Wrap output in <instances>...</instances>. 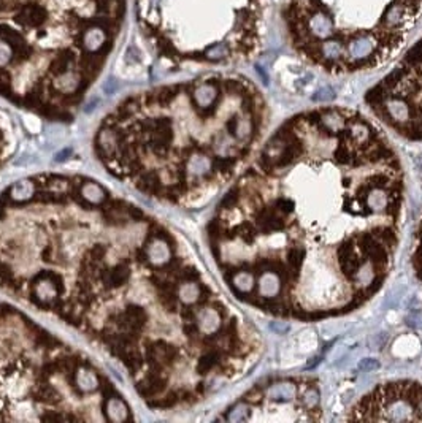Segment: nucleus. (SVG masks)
<instances>
[{"label":"nucleus","instance_id":"nucleus-1","mask_svg":"<svg viewBox=\"0 0 422 423\" xmlns=\"http://www.w3.org/2000/svg\"><path fill=\"white\" fill-rule=\"evenodd\" d=\"M0 294L100 349L152 412L204 403L264 352L189 241L84 173H34L0 190Z\"/></svg>","mask_w":422,"mask_h":423},{"label":"nucleus","instance_id":"nucleus-2","mask_svg":"<svg viewBox=\"0 0 422 423\" xmlns=\"http://www.w3.org/2000/svg\"><path fill=\"white\" fill-rule=\"evenodd\" d=\"M407 184L387 135L362 113L287 119L219 200L207 241L238 303L316 322L365 306L391 274Z\"/></svg>","mask_w":422,"mask_h":423},{"label":"nucleus","instance_id":"nucleus-3","mask_svg":"<svg viewBox=\"0 0 422 423\" xmlns=\"http://www.w3.org/2000/svg\"><path fill=\"white\" fill-rule=\"evenodd\" d=\"M269 115L251 79L200 76L121 100L95 127L91 148L115 181L162 205L194 209L245 170Z\"/></svg>","mask_w":422,"mask_h":423},{"label":"nucleus","instance_id":"nucleus-4","mask_svg":"<svg viewBox=\"0 0 422 423\" xmlns=\"http://www.w3.org/2000/svg\"><path fill=\"white\" fill-rule=\"evenodd\" d=\"M134 406L99 360L0 298V422H129Z\"/></svg>","mask_w":422,"mask_h":423},{"label":"nucleus","instance_id":"nucleus-5","mask_svg":"<svg viewBox=\"0 0 422 423\" xmlns=\"http://www.w3.org/2000/svg\"><path fill=\"white\" fill-rule=\"evenodd\" d=\"M224 422H318L322 419L321 382L313 376L265 379L227 408Z\"/></svg>","mask_w":422,"mask_h":423},{"label":"nucleus","instance_id":"nucleus-6","mask_svg":"<svg viewBox=\"0 0 422 423\" xmlns=\"http://www.w3.org/2000/svg\"><path fill=\"white\" fill-rule=\"evenodd\" d=\"M383 124L411 141H422V38L365 95Z\"/></svg>","mask_w":422,"mask_h":423},{"label":"nucleus","instance_id":"nucleus-7","mask_svg":"<svg viewBox=\"0 0 422 423\" xmlns=\"http://www.w3.org/2000/svg\"><path fill=\"white\" fill-rule=\"evenodd\" d=\"M348 422H422V384L392 380L375 387L350 409Z\"/></svg>","mask_w":422,"mask_h":423},{"label":"nucleus","instance_id":"nucleus-8","mask_svg":"<svg viewBox=\"0 0 422 423\" xmlns=\"http://www.w3.org/2000/svg\"><path fill=\"white\" fill-rule=\"evenodd\" d=\"M108 32L102 26L86 27L81 34V48L87 54H108Z\"/></svg>","mask_w":422,"mask_h":423},{"label":"nucleus","instance_id":"nucleus-9","mask_svg":"<svg viewBox=\"0 0 422 423\" xmlns=\"http://www.w3.org/2000/svg\"><path fill=\"white\" fill-rule=\"evenodd\" d=\"M410 263L413 268L416 278L422 282V213L419 217V222L415 232V238H413V247L410 254Z\"/></svg>","mask_w":422,"mask_h":423},{"label":"nucleus","instance_id":"nucleus-10","mask_svg":"<svg viewBox=\"0 0 422 423\" xmlns=\"http://www.w3.org/2000/svg\"><path fill=\"white\" fill-rule=\"evenodd\" d=\"M18 22L22 24V26L27 27H38L42 26L46 19V11L43 10L40 5L35 3H29L21 10V13L18 14Z\"/></svg>","mask_w":422,"mask_h":423}]
</instances>
